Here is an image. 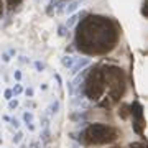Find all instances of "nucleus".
Wrapping results in <instances>:
<instances>
[{
	"label": "nucleus",
	"instance_id": "nucleus-1",
	"mask_svg": "<svg viewBox=\"0 0 148 148\" xmlns=\"http://www.w3.org/2000/svg\"><path fill=\"white\" fill-rule=\"evenodd\" d=\"M117 38L119 32L115 23L104 16H87L77 27L76 33L77 48L87 54H102L110 51L115 46Z\"/></svg>",
	"mask_w": 148,
	"mask_h": 148
},
{
	"label": "nucleus",
	"instance_id": "nucleus-2",
	"mask_svg": "<svg viewBox=\"0 0 148 148\" xmlns=\"http://www.w3.org/2000/svg\"><path fill=\"white\" fill-rule=\"evenodd\" d=\"M125 90V77L122 69L112 66L92 69L86 81V94L92 101H101L107 94L109 101L115 102Z\"/></svg>",
	"mask_w": 148,
	"mask_h": 148
},
{
	"label": "nucleus",
	"instance_id": "nucleus-3",
	"mask_svg": "<svg viewBox=\"0 0 148 148\" xmlns=\"http://www.w3.org/2000/svg\"><path fill=\"white\" fill-rule=\"evenodd\" d=\"M119 138V130L110 125H102V123H94L86 128L81 140L86 145H104V143H110Z\"/></svg>",
	"mask_w": 148,
	"mask_h": 148
},
{
	"label": "nucleus",
	"instance_id": "nucleus-4",
	"mask_svg": "<svg viewBox=\"0 0 148 148\" xmlns=\"http://www.w3.org/2000/svg\"><path fill=\"white\" fill-rule=\"evenodd\" d=\"M132 115H135V120H133V127L138 133L143 132V115H142V107L138 102H135L132 106Z\"/></svg>",
	"mask_w": 148,
	"mask_h": 148
},
{
	"label": "nucleus",
	"instance_id": "nucleus-5",
	"mask_svg": "<svg viewBox=\"0 0 148 148\" xmlns=\"http://www.w3.org/2000/svg\"><path fill=\"white\" fill-rule=\"evenodd\" d=\"M20 2H21V0H7V3H8V7H10V8H15Z\"/></svg>",
	"mask_w": 148,
	"mask_h": 148
},
{
	"label": "nucleus",
	"instance_id": "nucleus-6",
	"mask_svg": "<svg viewBox=\"0 0 148 148\" xmlns=\"http://www.w3.org/2000/svg\"><path fill=\"white\" fill-rule=\"evenodd\" d=\"M130 148H145V145H143V143H132Z\"/></svg>",
	"mask_w": 148,
	"mask_h": 148
},
{
	"label": "nucleus",
	"instance_id": "nucleus-7",
	"mask_svg": "<svg viewBox=\"0 0 148 148\" xmlns=\"http://www.w3.org/2000/svg\"><path fill=\"white\" fill-rule=\"evenodd\" d=\"M5 95H7V99H10V97H12V90H7Z\"/></svg>",
	"mask_w": 148,
	"mask_h": 148
},
{
	"label": "nucleus",
	"instance_id": "nucleus-8",
	"mask_svg": "<svg viewBox=\"0 0 148 148\" xmlns=\"http://www.w3.org/2000/svg\"><path fill=\"white\" fill-rule=\"evenodd\" d=\"M0 15H2V0H0Z\"/></svg>",
	"mask_w": 148,
	"mask_h": 148
}]
</instances>
